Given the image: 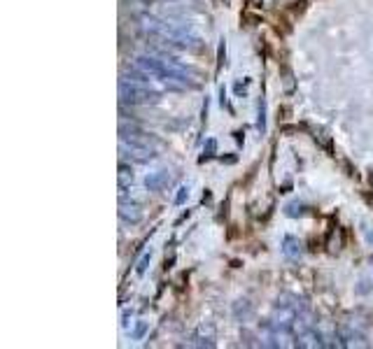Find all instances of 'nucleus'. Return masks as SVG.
Instances as JSON below:
<instances>
[{
	"instance_id": "f03ea898",
	"label": "nucleus",
	"mask_w": 373,
	"mask_h": 349,
	"mask_svg": "<svg viewBox=\"0 0 373 349\" xmlns=\"http://www.w3.org/2000/svg\"><path fill=\"white\" fill-rule=\"evenodd\" d=\"M119 154H122L124 158H131V161H136V163H147V161H152L154 158L156 149L119 138Z\"/></svg>"
},
{
	"instance_id": "20e7f679",
	"label": "nucleus",
	"mask_w": 373,
	"mask_h": 349,
	"mask_svg": "<svg viewBox=\"0 0 373 349\" xmlns=\"http://www.w3.org/2000/svg\"><path fill=\"white\" fill-rule=\"evenodd\" d=\"M294 345L301 347V349H320V347H324L317 329H308L304 333H299V336L294 338Z\"/></svg>"
},
{
	"instance_id": "f8f14e48",
	"label": "nucleus",
	"mask_w": 373,
	"mask_h": 349,
	"mask_svg": "<svg viewBox=\"0 0 373 349\" xmlns=\"http://www.w3.org/2000/svg\"><path fill=\"white\" fill-rule=\"evenodd\" d=\"M145 333H147V321H136V329H133L131 338L133 340H142V338H145Z\"/></svg>"
},
{
	"instance_id": "9d476101",
	"label": "nucleus",
	"mask_w": 373,
	"mask_h": 349,
	"mask_svg": "<svg viewBox=\"0 0 373 349\" xmlns=\"http://www.w3.org/2000/svg\"><path fill=\"white\" fill-rule=\"evenodd\" d=\"M285 214H287V217H304V214H306V205L289 203L287 208H285Z\"/></svg>"
},
{
	"instance_id": "dca6fc26",
	"label": "nucleus",
	"mask_w": 373,
	"mask_h": 349,
	"mask_svg": "<svg viewBox=\"0 0 373 349\" xmlns=\"http://www.w3.org/2000/svg\"><path fill=\"white\" fill-rule=\"evenodd\" d=\"M189 198V187H180V191H178V196H176V203L178 205H182Z\"/></svg>"
},
{
	"instance_id": "423d86ee",
	"label": "nucleus",
	"mask_w": 373,
	"mask_h": 349,
	"mask_svg": "<svg viewBox=\"0 0 373 349\" xmlns=\"http://www.w3.org/2000/svg\"><path fill=\"white\" fill-rule=\"evenodd\" d=\"M282 254L287 259H301V254H304V242H301L299 237H294V235H285Z\"/></svg>"
},
{
	"instance_id": "0eeeda50",
	"label": "nucleus",
	"mask_w": 373,
	"mask_h": 349,
	"mask_svg": "<svg viewBox=\"0 0 373 349\" xmlns=\"http://www.w3.org/2000/svg\"><path fill=\"white\" fill-rule=\"evenodd\" d=\"M171 182V174L166 170H156V172H149L145 177V187L149 191H161V189Z\"/></svg>"
},
{
	"instance_id": "ddd939ff",
	"label": "nucleus",
	"mask_w": 373,
	"mask_h": 349,
	"mask_svg": "<svg viewBox=\"0 0 373 349\" xmlns=\"http://www.w3.org/2000/svg\"><path fill=\"white\" fill-rule=\"evenodd\" d=\"M329 249L331 252H338L340 249V231L336 228L334 233H331V237H329Z\"/></svg>"
},
{
	"instance_id": "39448f33",
	"label": "nucleus",
	"mask_w": 373,
	"mask_h": 349,
	"mask_svg": "<svg viewBox=\"0 0 373 349\" xmlns=\"http://www.w3.org/2000/svg\"><path fill=\"white\" fill-rule=\"evenodd\" d=\"M119 217H122L124 221H131V224H138V221L142 219V210L138 203L133 201H126V198H122V203H119Z\"/></svg>"
},
{
	"instance_id": "7ed1b4c3",
	"label": "nucleus",
	"mask_w": 373,
	"mask_h": 349,
	"mask_svg": "<svg viewBox=\"0 0 373 349\" xmlns=\"http://www.w3.org/2000/svg\"><path fill=\"white\" fill-rule=\"evenodd\" d=\"M338 336L343 347H367V336H364V329H360V324H343L338 329Z\"/></svg>"
},
{
	"instance_id": "f257e3e1",
	"label": "nucleus",
	"mask_w": 373,
	"mask_h": 349,
	"mask_svg": "<svg viewBox=\"0 0 373 349\" xmlns=\"http://www.w3.org/2000/svg\"><path fill=\"white\" fill-rule=\"evenodd\" d=\"M142 33H147L154 40L152 49L156 52H196L201 49V37L189 23L176 19H161L154 14H142L138 19Z\"/></svg>"
},
{
	"instance_id": "2eb2a0df",
	"label": "nucleus",
	"mask_w": 373,
	"mask_h": 349,
	"mask_svg": "<svg viewBox=\"0 0 373 349\" xmlns=\"http://www.w3.org/2000/svg\"><path fill=\"white\" fill-rule=\"evenodd\" d=\"M149 261H152V252H147L145 256L140 259V264H138V275H142L147 271V266H149Z\"/></svg>"
},
{
	"instance_id": "1a4fd4ad",
	"label": "nucleus",
	"mask_w": 373,
	"mask_h": 349,
	"mask_svg": "<svg viewBox=\"0 0 373 349\" xmlns=\"http://www.w3.org/2000/svg\"><path fill=\"white\" fill-rule=\"evenodd\" d=\"M119 189H126L133 184V170L129 168V165H119Z\"/></svg>"
},
{
	"instance_id": "4468645a",
	"label": "nucleus",
	"mask_w": 373,
	"mask_h": 349,
	"mask_svg": "<svg viewBox=\"0 0 373 349\" xmlns=\"http://www.w3.org/2000/svg\"><path fill=\"white\" fill-rule=\"evenodd\" d=\"M215 149H217V142L215 140H208V145H205V152L201 156V161H205V158H210L212 154H215Z\"/></svg>"
},
{
	"instance_id": "9b49d317",
	"label": "nucleus",
	"mask_w": 373,
	"mask_h": 349,
	"mask_svg": "<svg viewBox=\"0 0 373 349\" xmlns=\"http://www.w3.org/2000/svg\"><path fill=\"white\" fill-rule=\"evenodd\" d=\"M257 129L261 133L266 131V105H264V98L259 100V122H257Z\"/></svg>"
},
{
	"instance_id": "6e6552de",
	"label": "nucleus",
	"mask_w": 373,
	"mask_h": 349,
	"mask_svg": "<svg viewBox=\"0 0 373 349\" xmlns=\"http://www.w3.org/2000/svg\"><path fill=\"white\" fill-rule=\"evenodd\" d=\"M192 347H215V336H212V329L201 326L196 331V336L192 340Z\"/></svg>"
},
{
	"instance_id": "f3484780",
	"label": "nucleus",
	"mask_w": 373,
	"mask_h": 349,
	"mask_svg": "<svg viewBox=\"0 0 373 349\" xmlns=\"http://www.w3.org/2000/svg\"><path fill=\"white\" fill-rule=\"evenodd\" d=\"M367 240H369V244H373V231H367Z\"/></svg>"
}]
</instances>
